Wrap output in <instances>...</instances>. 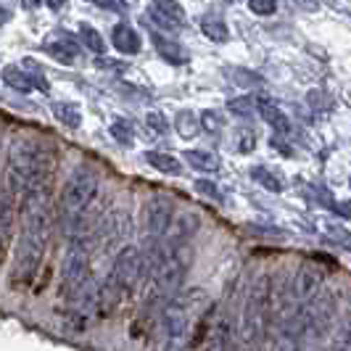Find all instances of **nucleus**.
Listing matches in <instances>:
<instances>
[{
    "instance_id": "nucleus-1",
    "label": "nucleus",
    "mask_w": 351,
    "mask_h": 351,
    "mask_svg": "<svg viewBox=\"0 0 351 351\" xmlns=\"http://www.w3.org/2000/svg\"><path fill=\"white\" fill-rule=\"evenodd\" d=\"M53 156L45 151L43 143L32 138H14L8 151V182L5 188L14 195H21L29 185L45 180L51 172Z\"/></svg>"
},
{
    "instance_id": "nucleus-2",
    "label": "nucleus",
    "mask_w": 351,
    "mask_h": 351,
    "mask_svg": "<svg viewBox=\"0 0 351 351\" xmlns=\"http://www.w3.org/2000/svg\"><path fill=\"white\" fill-rule=\"evenodd\" d=\"M98 195V175L90 169H77L66 180L64 191H61V204H58V219L66 230V235H80L82 230H88L90 209L95 204Z\"/></svg>"
},
{
    "instance_id": "nucleus-3",
    "label": "nucleus",
    "mask_w": 351,
    "mask_h": 351,
    "mask_svg": "<svg viewBox=\"0 0 351 351\" xmlns=\"http://www.w3.org/2000/svg\"><path fill=\"white\" fill-rule=\"evenodd\" d=\"M272 312V280L269 275H259L248 288L246 304H243V315H241V338L248 346L262 343L267 333V322Z\"/></svg>"
},
{
    "instance_id": "nucleus-4",
    "label": "nucleus",
    "mask_w": 351,
    "mask_h": 351,
    "mask_svg": "<svg viewBox=\"0 0 351 351\" xmlns=\"http://www.w3.org/2000/svg\"><path fill=\"white\" fill-rule=\"evenodd\" d=\"M45 246H48V238L19 230L16 251H14V269H11V278H8L11 288H21V285H27L35 278L40 264H43Z\"/></svg>"
},
{
    "instance_id": "nucleus-5",
    "label": "nucleus",
    "mask_w": 351,
    "mask_h": 351,
    "mask_svg": "<svg viewBox=\"0 0 351 351\" xmlns=\"http://www.w3.org/2000/svg\"><path fill=\"white\" fill-rule=\"evenodd\" d=\"M301 312H304V338H309L312 343H317L319 338L333 330L335 315H338V301L335 293L330 291H317L309 301L301 304Z\"/></svg>"
},
{
    "instance_id": "nucleus-6",
    "label": "nucleus",
    "mask_w": 351,
    "mask_h": 351,
    "mask_svg": "<svg viewBox=\"0 0 351 351\" xmlns=\"http://www.w3.org/2000/svg\"><path fill=\"white\" fill-rule=\"evenodd\" d=\"M90 256H93V243L90 241L80 238V241L71 243L69 254L64 259V267H61V293H64V299L90 275Z\"/></svg>"
},
{
    "instance_id": "nucleus-7",
    "label": "nucleus",
    "mask_w": 351,
    "mask_h": 351,
    "mask_svg": "<svg viewBox=\"0 0 351 351\" xmlns=\"http://www.w3.org/2000/svg\"><path fill=\"white\" fill-rule=\"evenodd\" d=\"M175 217V201L169 195H151L141 209V230L145 238H161Z\"/></svg>"
},
{
    "instance_id": "nucleus-8",
    "label": "nucleus",
    "mask_w": 351,
    "mask_h": 351,
    "mask_svg": "<svg viewBox=\"0 0 351 351\" xmlns=\"http://www.w3.org/2000/svg\"><path fill=\"white\" fill-rule=\"evenodd\" d=\"M130 228H132V222H130V214L124 209H117L111 211V214H106L104 219L98 222V232H95V248L101 251V254H108V251H119L122 243L130 238Z\"/></svg>"
},
{
    "instance_id": "nucleus-9",
    "label": "nucleus",
    "mask_w": 351,
    "mask_h": 351,
    "mask_svg": "<svg viewBox=\"0 0 351 351\" xmlns=\"http://www.w3.org/2000/svg\"><path fill=\"white\" fill-rule=\"evenodd\" d=\"M198 299V293H191L188 299L185 296H172L167 301L164 312H161V325L169 338H182V335L191 330V322H193V301Z\"/></svg>"
},
{
    "instance_id": "nucleus-10",
    "label": "nucleus",
    "mask_w": 351,
    "mask_h": 351,
    "mask_svg": "<svg viewBox=\"0 0 351 351\" xmlns=\"http://www.w3.org/2000/svg\"><path fill=\"white\" fill-rule=\"evenodd\" d=\"M0 77H3V82H5L8 88L21 93V95H27V93H32V90H40V93H48V90H51V85H48L45 77H43V71L35 69L32 61H24V69H21V66H5V69L0 71Z\"/></svg>"
},
{
    "instance_id": "nucleus-11",
    "label": "nucleus",
    "mask_w": 351,
    "mask_h": 351,
    "mask_svg": "<svg viewBox=\"0 0 351 351\" xmlns=\"http://www.w3.org/2000/svg\"><path fill=\"white\" fill-rule=\"evenodd\" d=\"M108 275H111V278L130 293V291L141 282V248H135V246L119 248V254H117L114 267H111Z\"/></svg>"
},
{
    "instance_id": "nucleus-12",
    "label": "nucleus",
    "mask_w": 351,
    "mask_h": 351,
    "mask_svg": "<svg viewBox=\"0 0 351 351\" xmlns=\"http://www.w3.org/2000/svg\"><path fill=\"white\" fill-rule=\"evenodd\" d=\"M198 228H201L198 214H193V211H182V214L172 217V222H169L167 232L161 235V246H182V243H191L193 235L198 232Z\"/></svg>"
},
{
    "instance_id": "nucleus-13",
    "label": "nucleus",
    "mask_w": 351,
    "mask_h": 351,
    "mask_svg": "<svg viewBox=\"0 0 351 351\" xmlns=\"http://www.w3.org/2000/svg\"><path fill=\"white\" fill-rule=\"evenodd\" d=\"M322 282H325L322 267H317L315 262H304L299 267V272H296V278H293V296H296V301L299 304L309 301L322 288Z\"/></svg>"
},
{
    "instance_id": "nucleus-14",
    "label": "nucleus",
    "mask_w": 351,
    "mask_h": 351,
    "mask_svg": "<svg viewBox=\"0 0 351 351\" xmlns=\"http://www.w3.org/2000/svg\"><path fill=\"white\" fill-rule=\"evenodd\" d=\"M45 53L53 56L58 64L71 66L74 58H77V53H80V37L66 32V29H58V32H53L51 40L45 43Z\"/></svg>"
},
{
    "instance_id": "nucleus-15",
    "label": "nucleus",
    "mask_w": 351,
    "mask_h": 351,
    "mask_svg": "<svg viewBox=\"0 0 351 351\" xmlns=\"http://www.w3.org/2000/svg\"><path fill=\"white\" fill-rule=\"evenodd\" d=\"M14 222H16V195L3 185L0 188V262H3L8 243H11Z\"/></svg>"
},
{
    "instance_id": "nucleus-16",
    "label": "nucleus",
    "mask_w": 351,
    "mask_h": 351,
    "mask_svg": "<svg viewBox=\"0 0 351 351\" xmlns=\"http://www.w3.org/2000/svg\"><path fill=\"white\" fill-rule=\"evenodd\" d=\"M151 40H154L156 53L167 61V64H172V66H182V64L188 61V53H185V48H182L177 40L164 37L161 32H151Z\"/></svg>"
},
{
    "instance_id": "nucleus-17",
    "label": "nucleus",
    "mask_w": 351,
    "mask_h": 351,
    "mask_svg": "<svg viewBox=\"0 0 351 351\" xmlns=\"http://www.w3.org/2000/svg\"><path fill=\"white\" fill-rule=\"evenodd\" d=\"M111 43H114V48L122 53V56H135V53H141V35L130 27V24H117L114 29H111Z\"/></svg>"
},
{
    "instance_id": "nucleus-18",
    "label": "nucleus",
    "mask_w": 351,
    "mask_h": 351,
    "mask_svg": "<svg viewBox=\"0 0 351 351\" xmlns=\"http://www.w3.org/2000/svg\"><path fill=\"white\" fill-rule=\"evenodd\" d=\"M256 111L262 114V119L269 124L278 135H291L293 124H291V119H288V117H285V114H282L280 108L272 104V101H256Z\"/></svg>"
},
{
    "instance_id": "nucleus-19",
    "label": "nucleus",
    "mask_w": 351,
    "mask_h": 351,
    "mask_svg": "<svg viewBox=\"0 0 351 351\" xmlns=\"http://www.w3.org/2000/svg\"><path fill=\"white\" fill-rule=\"evenodd\" d=\"M53 117L64 124V127H69V130H77V127L82 124V111H80V106L71 104V101H58V104H53Z\"/></svg>"
},
{
    "instance_id": "nucleus-20",
    "label": "nucleus",
    "mask_w": 351,
    "mask_h": 351,
    "mask_svg": "<svg viewBox=\"0 0 351 351\" xmlns=\"http://www.w3.org/2000/svg\"><path fill=\"white\" fill-rule=\"evenodd\" d=\"M145 161L156 169V172H161V175H182V164L177 161L175 156H169V154H158V151H148L145 154Z\"/></svg>"
},
{
    "instance_id": "nucleus-21",
    "label": "nucleus",
    "mask_w": 351,
    "mask_h": 351,
    "mask_svg": "<svg viewBox=\"0 0 351 351\" xmlns=\"http://www.w3.org/2000/svg\"><path fill=\"white\" fill-rule=\"evenodd\" d=\"M201 29H204V35L209 37L211 43H228L230 40L228 24L217 16V14H209V16L201 19Z\"/></svg>"
},
{
    "instance_id": "nucleus-22",
    "label": "nucleus",
    "mask_w": 351,
    "mask_h": 351,
    "mask_svg": "<svg viewBox=\"0 0 351 351\" xmlns=\"http://www.w3.org/2000/svg\"><path fill=\"white\" fill-rule=\"evenodd\" d=\"M185 164H191L198 172H217L219 169V158L206 151H185Z\"/></svg>"
},
{
    "instance_id": "nucleus-23",
    "label": "nucleus",
    "mask_w": 351,
    "mask_h": 351,
    "mask_svg": "<svg viewBox=\"0 0 351 351\" xmlns=\"http://www.w3.org/2000/svg\"><path fill=\"white\" fill-rule=\"evenodd\" d=\"M175 127L177 132H180V138H185V141H191V138H195L198 135V130H201V124H198V117H195L193 111H180L175 117Z\"/></svg>"
},
{
    "instance_id": "nucleus-24",
    "label": "nucleus",
    "mask_w": 351,
    "mask_h": 351,
    "mask_svg": "<svg viewBox=\"0 0 351 351\" xmlns=\"http://www.w3.org/2000/svg\"><path fill=\"white\" fill-rule=\"evenodd\" d=\"M77 37H80V43H85L93 53H101V56H104L106 43H104V37H101V32H98V29H93L90 24H80V32H77Z\"/></svg>"
},
{
    "instance_id": "nucleus-25",
    "label": "nucleus",
    "mask_w": 351,
    "mask_h": 351,
    "mask_svg": "<svg viewBox=\"0 0 351 351\" xmlns=\"http://www.w3.org/2000/svg\"><path fill=\"white\" fill-rule=\"evenodd\" d=\"M251 180H254L256 185H262L264 191H269V193H280L282 191L280 180L275 175H269L264 167H254V169H251Z\"/></svg>"
},
{
    "instance_id": "nucleus-26",
    "label": "nucleus",
    "mask_w": 351,
    "mask_h": 351,
    "mask_svg": "<svg viewBox=\"0 0 351 351\" xmlns=\"http://www.w3.org/2000/svg\"><path fill=\"white\" fill-rule=\"evenodd\" d=\"M111 138L119 143V145H132L135 130H132V124L127 122V119H117V122L111 124Z\"/></svg>"
},
{
    "instance_id": "nucleus-27",
    "label": "nucleus",
    "mask_w": 351,
    "mask_h": 351,
    "mask_svg": "<svg viewBox=\"0 0 351 351\" xmlns=\"http://www.w3.org/2000/svg\"><path fill=\"white\" fill-rule=\"evenodd\" d=\"M154 5H156L158 11L164 14V16H169L172 21H177V24H185V8L177 3V0H154Z\"/></svg>"
},
{
    "instance_id": "nucleus-28",
    "label": "nucleus",
    "mask_w": 351,
    "mask_h": 351,
    "mask_svg": "<svg viewBox=\"0 0 351 351\" xmlns=\"http://www.w3.org/2000/svg\"><path fill=\"white\" fill-rule=\"evenodd\" d=\"M230 114H235V117H251L254 111H256V98L254 95H243V98H232L228 104Z\"/></svg>"
},
{
    "instance_id": "nucleus-29",
    "label": "nucleus",
    "mask_w": 351,
    "mask_h": 351,
    "mask_svg": "<svg viewBox=\"0 0 351 351\" xmlns=\"http://www.w3.org/2000/svg\"><path fill=\"white\" fill-rule=\"evenodd\" d=\"M206 346H209V349H228L230 346V322L222 319V322L214 328V338L206 341Z\"/></svg>"
},
{
    "instance_id": "nucleus-30",
    "label": "nucleus",
    "mask_w": 351,
    "mask_h": 351,
    "mask_svg": "<svg viewBox=\"0 0 351 351\" xmlns=\"http://www.w3.org/2000/svg\"><path fill=\"white\" fill-rule=\"evenodd\" d=\"M198 124H201V130H206L209 135H219V132H222V114H219V111H204Z\"/></svg>"
},
{
    "instance_id": "nucleus-31",
    "label": "nucleus",
    "mask_w": 351,
    "mask_h": 351,
    "mask_svg": "<svg viewBox=\"0 0 351 351\" xmlns=\"http://www.w3.org/2000/svg\"><path fill=\"white\" fill-rule=\"evenodd\" d=\"M235 148L241 151V154H251L254 151V145H256V135H254V130H248V127H241L238 132H235Z\"/></svg>"
},
{
    "instance_id": "nucleus-32",
    "label": "nucleus",
    "mask_w": 351,
    "mask_h": 351,
    "mask_svg": "<svg viewBox=\"0 0 351 351\" xmlns=\"http://www.w3.org/2000/svg\"><path fill=\"white\" fill-rule=\"evenodd\" d=\"M235 82L241 88H262L264 85V80L256 71H246V69H235Z\"/></svg>"
},
{
    "instance_id": "nucleus-33",
    "label": "nucleus",
    "mask_w": 351,
    "mask_h": 351,
    "mask_svg": "<svg viewBox=\"0 0 351 351\" xmlns=\"http://www.w3.org/2000/svg\"><path fill=\"white\" fill-rule=\"evenodd\" d=\"M148 16H151V21H154V24H158V27H164L167 32H177V29L182 27V24H177V21H172V19H169V16H164V14L158 11L156 5H151V11H148Z\"/></svg>"
},
{
    "instance_id": "nucleus-34",
    "label": "nucleus",
    "mask_w": 351,
    "mask_h": 351,
    "mask_svg": "<svg viewBox=\"0 0 351 351\" xmlns=\"http://www.w3.org/2000/svg\"><path fill=\"white\" fill-rule=\"evenodd\" d=\"M248 8L256 16H269V14L278 11V0H248Z\"/></svg>"
},
{
    "instance_id": "nucleus-35",
    "label": "nucleus",
    "mask_w": 351,
    "mask_h": 351,
    "mask_svg": "<svg viewBox=\"0 0 351 351\" xmlns=\"http://www.w3.org/2000/svg\"><path fill=\"white\" fill-rule=\"evenodd\" d=\"M195 193L204 195V198H211V201H222L219 188H217L211 180H198V182H195Z\"/></svg>"
},
{
    "instance_id": "nucleus-36",
    "label": "nucleus",
    "mask_w": 351,
    "mask_h": 351,
    "mask_svg": "<svg viewBox=\"0 0 351 351\" xmlns=\"http://www.w3.org/2000/svg\"><path fill=\"white\" fill-rule=\"evenodd\" d=\"M145 122H148V127H151L154 132H158V135H167V132H169V122H167V117H164V114H158V111H151V114L145 117Z\"/></svg>"
},
{
    "instance_id": "nucleus-37",
    "label": "nucleus",
    "mask_w": 351,
    "mask_h": 351,
    "mask_svg": "<svg viewBox=\"0 0 351 351\" xmlns=\"http://www.w3.org/2000/svg\"><path fill=\"white\" fill-rule=\"evenodd\" d=\"M93 5H101L106 11H117V14H124L127 11V3L124 0H88Z\"/></svg>"
},
{
    "instance_id": "nucleus-38",
    "label": "nucleus",
    "mask_w": 351,
    "mask_h": 351,
    "mask_svg": "<svg viewBox=\"0 0 351 351\" xmlns=\"http://www.w3.org/2000/svg\"><path fill=\"white\" fill-rule=\"evenodd\" d=\"M45 3H48V8H51V11H56V14H58V11L64 8V3H66V0H45Z\"/></svg>"
},
{
    "instance_id": "nucleus-39",
    "label": "nucleus",
    "mask_w": 351,
    "mask_h": 351,
    "mask_svg": "<svg viewBox=\"0 0 351 351\" xmlns=\"http://www.w3.org/2000/svg\"><path fill=\"white\" fill-rule=\"evenodd\" d=\"M21 5H24L27 11H37V8H40V0H21Z\"/></svg>"
},
{
    "instance_id": "nucleus-40",
    "label": "nucleus",
    "mask_w": 351,
    "mask_h": 351,
    "mask_svg": "<svg viewBox=\"0 0 351 351\" xmlns=\"http://www.w3.org/2000/svg\"><path fill=\"white\" fill-rule=\"evenodd\" d=\"M8 21H11V11L8 8H0V27L8 24Z\"/></svg>"
},
{
    "instance_id": "nucleus-41",
    "label": "nucleus",
    "mask_w": 351,
    "mask_h": 351,
    "mask_svg": "<svg viewBox=\"0 0 351 351\" xmlns=\"http://www.w3.org/2000/svg\"><path fill=\"white\" fill-rule=\"evenodd\" d=\"M346 206H349V204H338V209H335V206H333V209L338 211L341 217H349V209H346Z\"/></svg>"
},
{
    "instance_id": "nucleus-42",
    "label": "nucleus",
    "mask_w": 351,
    "mask_h": 351,
    "mask_svg": "<svg viewBox=\"0 0 351 351\" xmlns=\"http://www.w3.org/2000/svg\"><path fill=\"white\" fill-rule=\"evenodd\" d=\"M228 3H235V0H228Z\"/></svg>"
},
{
    "instance_id": "nucleus-43",
    "label": "nucleus",
    "mask_w": 351,
    "mask_h": 351,
    "mask_svg": "<svg viewBox=\"0 0 351 351\" xmlns=\"http://www.w3.org/2000/svg\"><path fill=\"white\" fill-rule=\"evenodd\" d=\"M301 3H304V0H301Z\"/></svg>"
}]
</instances>
